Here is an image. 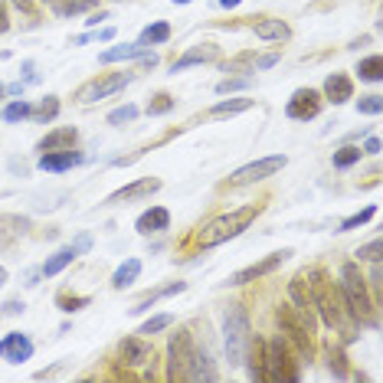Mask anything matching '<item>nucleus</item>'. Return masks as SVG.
Instances as JSON below:
<instances>
[{
	"label": "nucleus",
	"instance_id": "nucleus-37",
	"mask_svg": "<svg viewBox=\"0 0 383 383\" xmlns=\"http://www.w3.org/2000/svg\"><path fill=\"white\" fill-rule=\"evenodd\" d=\"M170 108H174V98L160 92V96H154V98L148 102V115H167Z\"/></svg>",
	"mask_w": 383,
	"mask_h": 383
},
{
	"label": "nucleus",
	"instance_id": "nucleus-33",
	"mask_svg": "<svg viewBox=\"0 0 383 383\" xmlns=\"http://www.w3.org/2000/svg\"><path fill=\"white\" fill-rule=\"evenodd\" d=\"M357 112H361V115H380V112H383V98L380 96L357 98Z\"/></svg>",
	"mask_w": 383,
	"mask_h": 383
},
{
	"label": "nucleus",
	"instance_id": "nucleus-22",
	"mask_svg": "<svg viewBox=\"0 0 383 383\" xmlns=\"http://www.w3.org/2000/svg\"><path fill=\"white\" fill-rule=\"evenodd\" d=\"M255 36H259V40H266V43H282V40L292 36V30H288V23L266 17V20L255 23Z\"/></svg>",
	"mask_w": 383,
	"mask_h": 383
},
{
	"label": "nucleus",
	"instance_id": "nucleus-15",
	"mask_svg": "<svg viewBox=\"0 0 383 383\" xmlns=\"http://www.w3.org/2000/svg\"><path fill=\"white\" fill-rule=\"evenodd\" d=\"M288 295H292V305H295V308H301L308 318H315V301H311L308 272H298V276L288 282Z\"/></svg>",
	"mask_w": 383,
	"mask_h": 383
},
{
	"label": "nucleus",
	"instance_id": "nucleus-13",
	"mask_svg": "<svg viewBox=\"0 0 383 383\" xmlns=\"http://www.w3.org/2000/svg\"><path fill=\"white\" fill-rule=\"evenodd\" d=\"M30 357H33V340L27 334L13 331V334H7V338L0 340V361L23 363V361H30Z\"/></svg>",
	"mask_w": 383,
	"mask_h": 383
},
{
	"label": "nucleus",
	"instance_id": "nucleus-46",
	"mask_svg": "<svg viewBox=\"0 0 383 383\" xmlns=\"http://www.w3.org/2000/svg\"><path fill=\"white\" fill-rule=\"evenodd\" d=\"M10 3L17 7V10H23V13H33V7H36L33 0H10Z\"/></svg>",
	"mask_w": 383,
	"mask_h": 383
},
{
	"label": "nucleus",
	"instance_id": "nucleus-5",
	"mask_svg": "<svg viewBox=\"0 0 383 383\" xmlns=\"http://www.w3.org/2000/svg\"><path fill=\"white\" fill-rule=\"evenodd\" d=\"M276 321H278V328H282V334H285V340H292L305 357L315 354V338H311L315 318H308V315L301 308H295V305H278Z\"/></svg>",
	"mask_w": 383,
	"mask_h": 383
},
{
	"label": "nucleus",
	"instance_id": "nucleus-23",
	"mask_svg": "<svg viewBox=\"0 0 383 383\" xmlns=\"http://www.w3.org/2000/svg\"><path fill=\"white\" fill-rule=\"evenodd\" d=\"M187 380L193 383H213L216 380V367L210 363V357L203 351H193V361H190V370H187Z\"/></svg>",
	"mask_w": 383,
	"mask_h": 383
},
{
	"label": "nucleus",
	"instance_id": "nucleus-25",
	"mask_svg": "<svg viewBox=\"0 0 383 383\" xmlns=\"http://www.w3.org/2000/svg\"><path fill=\"white\" fill-rule=\"evenodd\" d=\"M138 276H141V259H125V262L115 269V276H112V285H115V288H128Z\"/></svg>",
	"mask_w": 383,
	"mask_h": 383
},
{
	"label": "nucleus",
	"instance_id": "nucleus-36",
	"mask_svg": "<svg viewBox=\"0 0 383 383\" xmlns=\"http://www.w3.org/2000/svg\"><path fill=\"white\" fill-rule=\"evenodd\" d=\"M170 315H154V318H148L144 324H141V331L138 334H158V331H164V328H170Z\"/></svg>",
	"mask_w": 383,
	"mask_h": 383
},
{
	"label": "nucleus",
	"instance_id": "nucleus-30",
	"mask_svg": "<svg viewBox=\"0 0 383 383\" xmlns=\"http://www.w3.org/2000/svg\"><path fill=\"white\" fill-rule=\"evenodd\" d=\"M170 40V27L167 23H151L148 30L141 33V43H151V46H160V43Z\"/></svg>",
	"mask_w": 383,
	"mask_h": 383
},
{
	"label": "nucleus",
	"instance_id": "nucleus-52",
	"mask_svg": "<svg viewBox=\"0 0 383 383\" xmlns=\"http://www.w3.org/2000/svg\"><path fill=\"white\" fill-rule=\"evenodd\" d=\"M220 3H223L226 10H233V7H239V3H243V0H220Z\"/></svg>",
	"mask_w": 383,
	"mask_h": 383
},
{
	"label": "nucleus",
	"instance_id": "nucleus-1",
	"mask_svg": "<svg viewBox=\"0 0 383 383\" xmlns=\"http://www.w3.org/2000/svg\"><path fill=\"white\" fill-rule=\"evenodd\" d=\"M308 282H311V301H315V308H318L321 321L328 324V328H351V311L344 305V298H340V288H334L321 269H311L308 272Z\"/></svg>",
	"mask_w": 383,
	"mask_h": 383
},
{
	"label": "nucleus",
	"instance_id": "nucleus-17",
	"mask_svg": "<svg viewBox=\"0 0 383 383\" xmlns=\"http://www.w3.org/2000/svg\"><path fill=\"white\" fill-rule=\"evenodd\" d=\"M75 141H79V131H75V128H56V131H50V135L40 141V151L43 154H50V151H73Z\"/></svg>",
	"mask_w": 383,
	"mask_h": 383
},
{
	"label": "nucleus",
	"instance_id": "nucleus-29",
	"mask_svg": "<svg viewBox=\"0 0 383 383\" xmlns=\"http://www.w3.org/2000/svg\"><path fill=\"white\" fill-rule=\"evenodd\" d=\"M357 73H361L363 82H380L383 79V59L380 56H367V59H361Z\"/></svg>",
	"mask_w": 383,
	"mask_h": 383
},
{
	"label": "nucleus",
	"instance_id": "nucleus-11",
	"mask_svg": "<svg viewBox=\"0 0 383 383\" xmlns=\"http://www.w3.org/2000/svg\"><path fill=\"white\" fill-rule=\"evenodd\" d=\"M318 112H321V96L315 89H298L285 105V115L295 118V121H308V118H315Z\"/></svg>",
	"mask_w": 383,
	"mask_h": 383
},
{
	"label": "nucleus",
	"instance_id": "nucleus-27",
	"mask_svg": "<svg viewBox=\"0 0 383 383\" xmlns=\"http://www.w3.org/2000/svg\"><path fill=\"white\" fill-rule=\"evenodd\" d=\"M246 108H253V98H226V102H216L210 108L213 118H226V115H239Z\"/></svg>",
	"mask_w": 383,
	"mask_h": 383
},
{
	"label": "nucleus",
	"instance_id": "nucleus-35",
	"mask_svg": "<svg viewBox=\"0 0 383 383\" xmlns=\"http://www.w3.org/2000/svg\"><path fill=\"white\" fill-rule=\"evenodd\" d=\"M135 118H138V108L121 105V108H115V112L108 115V125H128V121H135Z\"/></svg>",
	"mask_w": 383,
	"mask_h": 383
},
{
	"label": "nucleus",
	"instance_id": "nucleus-54",
	"mask_svg": "<svg viewBox=\"0 0 383 383\" xmlns=\"http://www.w3.org/2000/svg\"><path fill=\"white\" fill-rule=\"evenodd\" d=\"M46 3H50V7H53V10H59V7H63L66 0H46Z\"/></svg>",
	"mask_w": 383,
	"mask_h": 383
},
{
	"label": "nucleus",
	"instance_id": "nucleus-9",
	"mask_svg": "<svg viewBox=\"0 0 383 383\" xmlns=\"http://www.w3.org/2000/svg\"><path fill=\"white\" fill-rule=\"evenodd\" d=\"M135 75L131 73H112V75H102V79H96V82H89L79 89V102H98V98L105 96H115V92H121L128 82H131Z\"/></svg>",
	"mask_w": 383,
	"mask_h": 383
},
{
	"label": "nucleus",
	"instance_id": "nucleus-32",
	"mask_svg": "<svg viewBox=\"0 0 383 383\" xmlns=\"http://www.w3.org/2000/svg\"><path fill=\"white\" fill-rule=\"evenodd\" d=\"M33 115V105L30 102H10V105L3 108V118H7V121H20V118H30Z\"/></svg>",
	"mask_w": 383,
	"mask_h": 383
},
{
	"label": "nucleus",
	"instance_id": "nucleus-40",
	"mask_svg": "<svg viewBox=\"0 0 383 383\" xmlns=\"http://www.w3.org/2000/svg\"><path fill=\"white\" fill-rule=\"evenodd\" d=\"M331 370H334V377H347V363H344L340 351H331Z\"/></svg>",
	"mask_w": 383,
	"mask_h": 383
},
{
	"label": "nucleus",
	"instance_id": "nucleus-38",
	"mask_svg": "<svg viewBox=\"0 0 383 383\" xmlns=\"http://www.w3.org/2000/svg\"><path fill=\"white\" fill-rule=\"evenodd\" d=\"M56 112H59V102H56V98H46V102H43V105L36 108L33 115L40 118V121H53V118H56Z\"/></svg>",
	"mask_w": 383,
	"mask_h": 383
},
{
	"label": "nucleus",
	"instance_id": "nucleus-53",
	"mask_svg": "<svg viewBox=\"0 0 383 383\" xmlns=\"http://www.w3.org/2000/svg\"><path fill=\"white\" fill-rule=\"evenodd\" d=\"M3 285H7V269L0 266V288H3Z\"/></svg>",
	"mask_w": 383,
	"mask_h": 383
},
{
	"label": "nucleus",
	"instance_id": "nucleus-2",
	"mask_svg": "<svg viewBox=\"0 0 383 383\" xmlns=\"http://www.w3.org/2000/svg\"><path fill=\"white\" fill-rule=\"evenodd\" d=\"M340 298H344V305H347V311H351L357 321H363V324H373V298L370 292H367V278L361 276V269H357V262H344L340 266Z\"/></svg>",
	"mask_w": 383,
	"mask_h": 383
},
{
	"label": "nucleus",
	"instance_id": "nucleus-55",
	"mask_svg": "<svg viewBox=\"0 0 383 383\" xmlns=\"http://www.w3.org/2000/svg\"><path fill=\"white\" fill-rule=\"evenodd\" d=\"M3 92H7V85H0V96H3Z\"/></svg>",
	"mask_w": 383,
	"mask_h": 383
},
{
	"label": "nucleus",
	"instance_id": "nucleus-19",
	"mask_svg": "<svg viewBox=\"0 0 383 383\" xmlns=\"http://www.w3.org/2000/svg\"><path fill=\"white\" fill-rule=\"evenodd\" d=\"M324 96H328V102L340 105V102H347V98L354 96V82L344 73H331L328 79H324Z\"/></svg>",
	"mask_w": 383,
	"mask_h": 383
},
{
	"label": "nucleus",
	"instance_id": "nucleus-45",
	"mask_svg": "<svg viewBox=\"0 0 383 383\" xmlns=\"http://www.w3.org/2000/svg\"><path fill=\"white\" fill-rule=\"evenodd\" d=\"M363 154H380V138H367V144H363Z\"/></svg>",
	"mask_w": 383,
	"mask_h": 383
},
{
	"label": "nucleus",
	"instance_id": "nucleus-28",
	"mask_svg": "<svg viewBox=\"0 0 383 383\" xmlns=\"http://www.w3.org/2000/svg\"><path fill=\"white\" fill-rule=\"evenodd\" d=\"M183 288H187V282H170L167 288H158V292H151V295L141 301L138 308H131V311H135V315H138V311H151V305H154V301H160V298H167V295H181Z\"/></svg>",
	"mask_w": 383,
	"mask_h": 383
},
{
	"label": "nucleus",
	"instance_id": "nucleus-44",
	"mask_svg": "<svg viewBox=\"0 0 383 383\" xmlns=\"http://www.w3.org/2000/svg\"><path fill=\"white\" fill-rule=\"evenodd\" d=\"M276 63H278V53L262 56V59H255V69H269V66H276Z\"/></svg>",
	"mask_w": 383,
	"mask_h": 383
},
{
	"label": "nucleus",
	"instance_id": "nucleus-8",
	"mask_svg": "<svg viewBox=\"0 0 383 383\" xmlns=\"http://www.w3.org/2000/svg\"><path fill=\"white\" fill-rule=\"evenodd\" d=\"M288 164L285 154H272V158H262V160H253V164H246V167L233 170L230 174V183H255V181H262V177H272L276 170H282Z\"/></svg>",
	"mask_w": 383,
	"mask_h": 383
},
{
	"label": "nucleus",
	"instance_id": "nucleus-21",
	"mask_svg": "<svg viewBox=\"0 0 383 383\" xmlns=\"http://www.w3.org/2000/svg\"><path fill=\"white\" fill-rule=\"evenodd\" d=\"M79 160H82V154H75V151H50V154H43L40 158V167L53 170V174H63V170L75 167Z\"/></svg>",
	"mask_w": 383,
	"mask_h": 383
},
{
	"label": "nucleus",
	"instance_id": "nucleus-12",
	"mask_svg": "<svg viewBox=\"0 0 383 383\" xmlns=\"http://www.w3.org/2000/svg\"><path fill=\"white\" fill-rule=\"evenodd\" d=\"M121 361L128 367H144V363L154 361V347L144 334H135V338H125L121 340Z\"/></svg>",
	"mask_w": 383,
	"mask_h": 383
},
{
	"label": "nucleus",
	"instance_id": "nucleus-3",
	"mask_svg": "<svg viewBox=\"0 0 383 383\" xmlns=\"http://www.w3.org/2000/svg\"><path fill=\"white\" fill-rule=\"evenodd\" d=\"M255 216H259V206H239V210H233V213L216 216L213 223H206L200 230V246L210 249V246H220V243H226V239H233V236H239L243 230H249V223H253Z\"/></svg>",
	"mask_w": 383,
	"mask_h": 383
},
{
	"label": "nucleus",
	"instance_id": "nucleus-7",
	"mask_svg": "<svg viewBox=\"0 0 383 383\" xmlns=\"http://www.w3.org/2000/svg\"><path fill=\"white\" fill-rule=\"evenodd\" d=\"M193 351H197V344H193V334L187 328L170 334V347H167V357H170L167 361V377L170 380H187Z\"/></svg>",
	"mask_w": 383,
	"mask_h": 383
},
{
	"label": "nucleus",
	"instance_id": "nucleus-56",
	"mask_svg": "<svg viewBox=\"0 0 383 383\" xmlns=\"http://www.w3.org/2000/svg\"><path fill=\"white\" fill-rule=\"evenodd\" d=\"M174 3H190V0H174Z\"/></svg>",
	"mask_w": 383,
	"mask_h": 383
},
{
	"label": "nucleus",
	"instance_id": "nucleus-18",
	"mask_svg": "<svg viewBox=\"0 0 383 383\" xmlns=\"http://www.w3.org/2000/svg\"><path fill=\"white\" fill-rule=\"evenodd\" d=\"M167 223H170V213L164 210V206H151V210H144L138 216L135 230H138V233H144V236H151V233H164V230H167Z\"/></svg>",
	"mask_w": 383,
	"mask_h": 383
},
{
	"label": "nucleus",
	"instance_id": "nucleus-24",
	"mask_svg": "<svg viewBox=\"0 0 383 383\" xmlns=\"http://www.w3.org/2000/svg\"><path fill=\"white\" fill-rule=\"evenodd\" d=\"M148 53V43H128V46H112L98 56V63H118V59H138Z\"/></svg>",
	"mask_w": 383,
	"mask_h": 383
},
{
	"label": "nucleus",
	"instance_id": "nucleus-42",
	"mask_svg": "<svg viewBox=\"0 0 383 383\" xmlns=\"http://www.w3.org/2000/svg\"><path fill=\"white\" fill-rule=\"evenodd\" d=\"M249 79H223V82L216 85V92H236V89H246Z\"/></svg>",
	"mask_w": 383,
	"mask_h": 383
},
{
	"label": "nucleus",
	"instance_id": "nucleus-39",
	"mask_svg": "<svg viewBox=\"0 0 383 383\" xmlns=\"http://www.w3.org/2000/svg\"><path fill=\"white\" fill-rule=\"evenodd\" d=\"M357 259H361V262H373V259H380V239H370L367 246H361V249H357Z\"/></svg>",
	"mask_w": 383,
	"mask_h": 383
},
{
	"label": "nucleus",
	"instance_id": "nucleus-16",
	"mask_svg": "<svg viewBox=\"0 0 383 383\" xmlns=\"http://www.w3.org/2000/svg\"><path fill=\"white\" fill-rule=\"evenodd\" d=\"M213 59H220V46H213V43H206V46H193L190 53H183L177 63L170 66V73H183V69H190V66L213 63Z\"/></svg>",
	"mask_w": 383,
	"mask_h": 383
},
{
	"label": "nucleus",
	"instance_id": "nucleus-43",
	"mask_svg": "<svg viewBox=\"0 0 383 383\" xmlns=\"http://www.w3.org/2000/svg\"><path fill=\"white\" fill-rule=\"evenodd\" d=\"M89 249H92V236H89V233L75 236V243H73V253H75V255H82V253H89Z\"/></svg>",
	"mask_w": 383,
	"mask_h": 383
},
{
	"label": "nucleus",
	"instance_id": "nucleus-26",
	"mask_svg": "<svg viewBox=\"0 0 383 383\" xmlns=\"http://www.w3.org/2000/svg\"><path fill=\"white\" fill-rule=\"evenodd\" d=\"M73 259H79V255L73 253V246H66V249H59V253L53 255V259H46V262H43V276L46 278H53V276H59V272H63L66 266H69V262H73Z\"/></svg>",
	"mask_w": 383,
	"mask_h": 383
},
{
	"label": "nucleus",
	"instance_id": "nucleus-51",
	"mask_svg": "<svg viewBox=\"0 0 383 383\" xmlns=\"http://www.w3.org/2000/svg\"><path fill=\"white\" fill-rule=\"evenodd\" d=\"M112 36H115V30H112V27H105V30L98 33V40H112Z\"/></svg>",
	"mask_w": 383,
	"mask_h": 383
},
{
	"label": "nucleus",
	"instance_id": "nucleus-48",
	"mask_svg": "<svg viewBox=\"0 0 383 383\" xmlns=\"http://www.w3.org/2000/svg\"><path fill=\"white\" fill-rule=\"evenodd\" d=\"M10 30V20H7V10H3V3H0V36Z\"/></svg>",
	"mask_w": 383,
	"mask_h": 383
},
{
	"label": "nucleus",
	"instance_id": "nucleus-34",
	"mask_svg": "<svg viewBox=\"0 0 383 383\" xmlns=\"http://www.w3.org/2000/svg\"><path fill=\"white\" fill-rule=\"evenodd\" d=\"M373 213H377V206H367V210H361V213H354V216H347L344 223H340V233H347V230H357V226H363L367 220H370Z\"/></svg>",
	"mask_w": 383,
	"mask_h": 383
},
{
	"label": "nucleus",
	"instance_id": "nucleus-4",
	"mask_svg": "<svg viewBox=\"0 0 383 383\" xmlns=\"http://www.w3.org/2000/svg\"><path fill=\"white\" fill-rule=\"evenodd\" d=\"M249 315H246L243 305H230L223 318V344H226V357H230V367H239L246 363V347H249Z\"/></svg>",
	"mask_w": 383,
	"mask_h": 383
},
{
	"label": "nucleus",
	"instance_id": "nucleus-47",
	"mask_svg": "<svg viewBox=\"0 0 383 383\" xmlns=\"http://www.w3.org/2000/svg\"><path fill=\"white\" fill-rule=\"evenodd\" d=\"M23 311V301H7L3 305V315H20Z\"/></svg>",
	"mask_w": 383,
	"mask_h": 383
},
{
	"label": "nucleus",
	"instance_id": "nucleus-31",
	"mask_svg": "<svg viewBox=\"0 0 383 383\" xmlns=\"http://www.w3.org/2000/svg\"><path fill=\"white\" fill-rule=\"evenodd\" d=\"M361 154H363V151L361 148H351V144H347V148H340V151H334V167H338V170L354 167V164L361 160Z\"/></svg>",
	"mask_w": 383,
	"mask_h": 383
},
{
	"label": "nucleus",
	"instance_id": "nucleus-49",
	"mask_svg": "<svg viewBox=\"0 0 383 383\" xmlns=\"http://www.w3.org/2000/svg\"><path fill=\"white\" fill-rule=\"evenodd\" d=\"M98 20H108V13H92V17H89V27H98Z\"/></svg>",
	"mask_w": 383,
	"mask_h": 383
},
{
	"label": "nucleus",
	"instance_id": "nucleus-6",
	"mask_svg": "<svg viewBox=\"0 0 383 383\" xmlns=\"http://www.w3.org/2000/svg\"><path fill=\"white\" fill-rule=\"evenodd\" d=\"M266 377L269 380H298V363L292 361L285 338H272L266 340Z\"/></svg>",
	"mask_w": 383,
	"mask_h": 383
},
{
	"label": "nucleus",
	"instance_id": "nucleus-10",
	"mask_svg": "<svg viewBox=\"0 0 383 383\" xmlns=\"http://www.w3.org/2000/svg\"><path fill=\"white\" fill-rule=\"evenodd\" d=\"M288 255H292V249H282V253H272L269 259H262V262H255V266L249 269H239V272H233V276L226 278V285H246V282H255V278L269 276V272H276L282 262H285Z\"/></svg>",
	"mask_w": 383,
	"mask_h": 383
},
{
	"label": "nucleus",
	"instance_id": "nucleus-41",
	"mask_svg": "<svg viewBox=\"0 0 383 383\" xmlns=\"http://www.w3.org/2000/svg\"><path fill=\"white\" fill-rule=\"evenodd\" d=\"M89 305V298H59V308L63 311H79V308H85Z\"/></svg>",
	"mask_w": 383,
	"mask_h": 383
},
{
	"label": "nucleus",
	"instance_id": "nucleus-14",
	"mask_svg": "<svg viewBox=\"0 0 383 383\" xmlns=\"http://www.w3.org/2000/svg\"><path fill=\"white\" fill-rule=\"evenodd\" d=\"M160 190V181L158 177H141V181L128 183V187H121V190H115L112 197H108V206H115V203H125V200H138V197H151V193Z\"/></svg>",
	"mask_w": 383,
	"mask_h": 383
},
{
	"label": "nucleus",
	"instance_id": "nucleus-20",
	"mask_svg": "<svg viewBox=\"0 0 383 383\" xmlns=\"http://www.w3.org/2000/svg\"><path fill=\"white\" fill-rule=\"evenodd\" d=\"M246 361H249V377H253V380H269L266 377V340L249 338Z\"/></svg>",
	"mask_w": 383,
	"mask_h": 383
},
{
	"label": "nucleus",
	"instance_id": "nucleus-50",
	"mask_svg": "<svg viewBox=\"0 0 383 383\" xmlns=\"http://www.w3.org/2000/svg\"><path fill=\"white\" fill-rule=\"evenodd\" d=\"M7 92H10V96H20L23 85H20V82H13V85H7Z\"/></svg>",
	"mask_w": 383,
	"mask_h": 383
}]
</instances>
